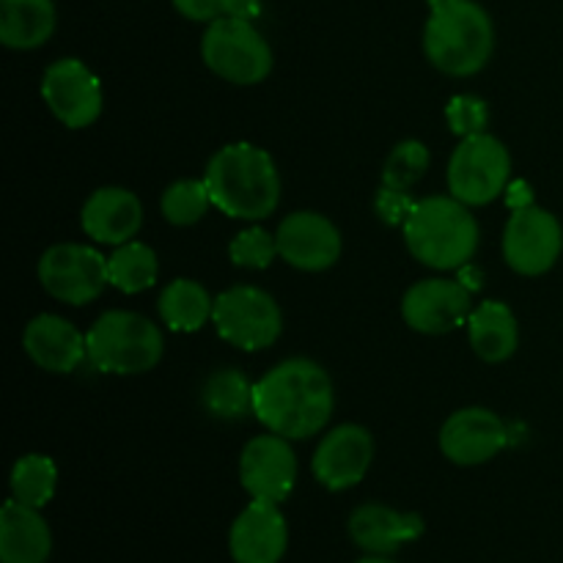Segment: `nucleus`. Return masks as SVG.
I'll list each match as a JSON object with an SVG mask.
<instances>
[{
  "label": "nucleus",
  "mask_w": 563,
  "mask_h": 563,
  "mask_svg": "<svg viewBox=\"0 0 563 563\" xmlns=\"http://www.w3.org/2000/svg\"><path fill=\"white\" fill-rule=\"evenodd\" d=\"M467 339L484 363H504L520 346L515 311L500 300H484L467 317Z\"/></svg>",
  "instance_id": "nucleus-22"
},
{
  "label": "nucleus",
  "mask_w": 563,
  "mask_h": 563,
  "mask_svg": "<svg viewBox=\"0 0 563 563\" xmlns=\"http://www.w3.org/2000/svg\"><path fill=\"white\" fill-rule=\"evenodd\" d=\"M42 99L66 130H86L102 115V82L80 58H60L44 69Z\"/></svg>",
  "instance_id": "nucleus-11"
},
{
  "label": "nucleus",
  "mask_w": 563,
  "mask_h": 563,
  "mask_svg": "<svg viewBox=\"0 0 563 563\" xmlns=\"http://www.w3.org/2000/svg\"><path fill=\"white\" fill-rule=\"evenodd\" d=\"M80 225L99 245H124L143 225V203L126 187H99L80 209Z\"/></svg>",
  "instance_id": "nucleus-18"
},
{
  "label": "nucleus",
  "mask_w": 563,
  "mask_h": 563,
  "mask_svg": "<svg viewBox=\"0 0 563 563\" xmlns=\"http://www.w3.org/2000/svg\"><path fill=\"white\" fill-rule=\"evenodd\" d=\"M229 256L234 267L242 269H267L275 258H280L278 253V240L275 234H267L258 225H251V229L240 231V234L231 240L229 245Z\"/></svg>",
  "instance_id": "nucleus-30"
},
{
  "label": "nucleus",
  "mask_w": 563,
  "mask_h": 563,
  "mask_svg": "<svg viewBox=\"0 0 563 563\" xmlns=\"http://www.w3.org/2000/svg\"><path fill=\"white\" fill-rule=\"evenodd\" d=\"M278 253L289 267L302 273H324L341 258V231L324 214L300 209L280 220L278 231Z\"/></svg>",
  "instance_id": "nucleus-15"
},
{
  "label": "nucleus",
  "mask_w": 563,
  "mask_h": 563,
  "mask_svg": "<svg viewBox=\"0 0 563 563\" xmlns=\"http://www.w3.org/2000/svg\"><path fill=\"white\" fill-rule=\"evenodd\" d=\"M176 11H179L185 20L190 22H214L218 16H223L225 0H170Z\"/></svg>",
  "instance_id": "nucleus-33"
},
{
  "label": "nucleus",
  "mask_w": 563,
  "mask_h": 563,
  "mask_svg": "<svg viewBox=\"0 0 563 563\" xmlns=\"http://www.w3.org/2000/svg\"><path fill=\"white\" fill-rule=\"evenodd\" d=\"M509 443V429L487 407H462L440 429V451L460 467H476L495 460Z\"/></svg>",
  "instance_id": "nucleus-16"
},
{
  "label": "nucleus",
  "mask_w": 563,
  "mask_h": 563,
  "mask_svg": "<svg viewBox=\"0 0 563 563\" xmlns=\"http://www.w3.org/2000/svg\"><path fill=\"white\" fill-rule=\"evenodd\" d=\"M401 231L410 256L440 273L465 267L476 256L482 240L476 214L451 192L416 201V209Z\"/></svg>",
  "instance_id": "nucleus-4"
},
{
  "label": "nucleus",
  "mask_w": 563,
  "mask_h": 563,
  "mask_svg": "<svg viewBox=\"0 0 563 563\" xmlns=\"http://www.w3.org/2000/svg\"><path fill=\"white\" fill-rule=\"evenodd\" d=\"M157 311L174 333H196L212 319L214 297L198 280L176 278L159 291Z\"/></svg>",
  "instance_id": "nucleus-24"
},
{
  "label": "nucleus",
  "mask_w": 563,
  "mask_h": 563,
  "mask_svg": "<svg viewBox=\"0 0 563 563\" xmlns=\"http://www.w3.org/2000/svg\"><path fill=\"white\" fill-rule=\"evenodd\" d=\"M212 324L225 344L242 352H258L280 339L284 313L269 291L240 284L214 297Z\"/></svg>",
  "instance_id": "nucleus-7"
},
{
  "label": "nucleus",
  "mask_w": 563,
  "mask_h": 563,
  "mask_svg": "<svg viewBox=\"0 0 563 563\" xmlns=\"http://www.w3.org/2000/svg\"><path fill=\"white\" fill-rule=\"evenodd\" d=\"M25 355L49 374H71L88 361L86 333L58 313H38L25 324L22 333Z\"/></svg>",
  "instance_id": "nucleus-19"
},
{
  "label": "nucleus",
  "mask_w": 563,
  "mask_h": 563,
  "mask_svg": "<svg viewBox=\"0 0 563 563\" xmlns=\"http://www.w3.org/2000/svg\"><path fill=\"white\" fill-rule=\"evenodd\" d=\"M429 3V9H432V5H438V3H443V0H427Z\"/></svg>",
  "instance_id": "nucleus-36"
},
{
  "label": "nucleus",
  "mask_w": 563,
  "mask_h": 563,
  "mask_svg": "<svg viewBox=\"0 0 563 563\" xmlns=\"http://www.w3.org/2000/svg\"><path fill=\"white\" fill-rule=\"evenodd\" d=\"M201 58L209 71L234 86H256L273 71V47L253 22L218 16L201 36Z\"/></svg>",
  "instance_id": "nucleus-6"
},
{
  "label": "nucleus",
  "mask_w": 563,
  "mask_h": 563,
  "mask_svg": "<svg viewBox=\"0 0 563 563\" xmlns=\"http://www.w3.org/2000/svg\"><path fill=\"white\" fill-rule=\"evenodd\" d=\"M53 533L42 509L5 500L0 509V563H47Z\"/></svg>",
  "instance_id": "nucleus-21"
},
{
  "label": "nucleus",
  "mask_w": 563,
  "mask_h": 563,
  "mask_svg": "<svg viewBox=\"0 0 563 563\" xmlns=\"http://www.w3.org/2000/svg\"><path fill=\"white\" fill-rule=\"evenodd\" d=\"M53 0H0V42L9 49H36L55 33Z\"/></svg>",
  "instance_id": "nucleus-23"
},
{
  "label": "nucleus",
  "mask_w": 563,
  "mask_h": 563,
  "mask_svg": "<svg viewBox=\"0 0 563 563\" xmlns=\"http://www.w3.org/2000/svg\"><path fill=\"white\" fill-rule=\"evenodd\" d=\"M203 181L214 209L234 220L269 218L280 203V174L273 154L256 143H229L209 157Z\"/></svg>",
  "instance_id": "nucleus-2"
},
{
  "label": "nucleus",
  "mask_w": 563,
  "mask_h": 563,
  "mask_svg": "<svg viewBox=\"0 0 563 563\" xmlns=\"http://www.w3.org/2000/svg\"><path fill=\"white\" fill-rule=\"evenodd\" d=\"M355 563H394V561H390L388 555H366V559H361Z\"/></svg>",
  "instance_id": "nucleus-35"
},
{
  "label": "nucleus",
  "mask_w": 563,
  "mask_h": 563,
  "mask_svg": "<svg viewBox=\"0 0 563 563\" xmlns=\"http://www.w3.org/2000/svg\"><path fill=\"white\" fill-rule=\"evenodd\" d=\"M223 16L256 22L262 16V0H225Z\"/></svg>",
  "instance_id": "nucleus-34"
},
{
  "label": "nucleus",
  "mask_w": 563,
  "mask_h": 563,
  "mask_svg": "<svg viewBox=\"0 0 563 563\" xmlns=\"http://www.w3.org/2000/svg\"><path fill=\"white\" fill-rule=\"evenodd\" d=\"M11 498L31 509H44L58 487V467L44 454H25L11 467Z\"/></svg>",
  "instance_id": "nucleus-27"
},
{
  "label": "nucleus",
  "mask_w": 563,
  "mask_h": 563,
  "mask_svg": "<svg viewBox=\"0 0 563 563\" xmlns=\"http://www.w3.org/2000/svg\"><path fill=\"white\" fill-rule=\"evenodd\" d=\"M159 262L152 245L141 240H130L115 247L108 258L110 286L124 295H141L157 284Z\"/></svg>",
  "instance_id": "nucleus-26"
},
{
  "label": "nucleus",
  "mask_w": 563,
  "mask_h": 563,
  "mask_svg": "<svg viewBox=\"0 0 563 563\" xmlns=\"http://www.w3.org/2000/svg\"><path fill=\"white\" fill-rule=\"evenodd\" d=\"M374 462V434L361 423H341L319 440L311 473L330 493H344L366 478Z\"/></svg>",
  "instance_id": "nucleus-14"
},
{
  "label": "nucleus",
  "mask_w": 563,
  "mask_h": 563,
  "mask_svg": "<svg viewBox=\"0 0 563 563\" xmlns=\"http://www.w3.org/2000/svg\"><path fill=\"white\" fill-rule=\"evenodd\" d=\"M333 407L330 374L311 357H289L256 383L253 416L267 432L286 440H308L328 429Z\"/></svg>",
  "instance_id": "nucleus-1"
},
{
  "label": "nucleus",
  "mask_w": 563,
  "mask_h": 563,
  "mask_svg": "<svg viewBox=\"0 0 563 563\" xmlns=\"http://www.w3.org/2000/svg\"><path fill=\"white\" fill-rule=\"evenodd\" d=\"M416 209V198L410 196V190H394V187H379L377 198H374V212L390 229H405L407 218Z\"/></svg>",
  "instance_id": "nucleus-32"
},
{
  "label": "nucleus",
  "mask_w": 563,
  "mask_h": 563,
  "mask_svg": "<svg viewBox=\"0 0 563 563\" xmlns=\"http://www.w3.org/2000/svg\"><path fill=\"white\" fill-rule=\"evenodd\" d=\"M163 330L135 311H104L86 333L88 363L102 374H146L163 361Z\"/></svg>",
  "instance_id": "nucleus-5"
},
{
  "label": "nucleus",
  "mask_w": 563,
  "mask_h": 563,
  "mask_svg": "<svg viewBox=\"0 0 563 563\" xmlns=\"http://www.w3.org/2000/svg\"><path fill=\"white\" fill-rule=\"evenodd\" d=\"M563 253V225L550 209L517 207L504 229V258L517 275L550 273Z\"/></svg>",
  "instance_id": "nucleus-10"
},
{
  "label": "nucleus",
  "mask_w": 563,
  "mask_h": 563,
  "mask_svg": "<svg viewBox=\"0 0 563 563\" xmlns=\"http://www.w3.org/2000/svg\"><path fill=\"white\" fill-rule=\"evenodd\" d=\"M495 53V25L476 0H443L429 9L423 25V55L449 77H473Z\"/></svg>",
  "instance_id": "nucleus-3"
},
{
  "label": "nucleus",
  "mask_w": 563,
  "mask_h": 563,
  "mask_svg": "<svg viewBox=\"0 0 563 563\" xmlns=\"http://www.w3.org/2000/svg\"><path fill=\"white\" fill-rule=\"evenodd\" d=\"M212 207V196H209V187L203 179L174 181V185L165 187L163 198H159V212H163V218L170 225H179V229L201 223Z\"/></svg>",
  "instance_id": "nucleus-28"
},
{
  "label": "nucleus",
  "mask_w": 563,
  "mask_h": 563,
  "mask_svg": "<svg viewBox=\"0 0 563 563\" xmlns=\"http://www.w3.org/2000/svg\"><path fill=\"white\" fill-rule=\"evenodd\" d=\"M240 484L251 500L284 504L297 484V454L291 440L275 432L247 440L240 454Z\"/></svg>",
  "instance_id": "nucleus-12"
},
{
  "label": "nucleus",
  "mask_w": 563,
  "mask_h": 563,
  "mask_svg": "<svg viewBox=\"0 0 563 563\" xmlns=\"http://www.w3.org/2000/svg\"><path fill=\"white\" fill-rule=\"evenodd\" d=\"M286 548H289V526L278 504L251 500L231 522L229 550L234 563H280Z\"/></svg>",
  "instance_id": "nucleus-17"
},
{
  "label": "nucleus",
  "mask_w": 563,
  "mask_h": 563,
  "mask_svg": "<svg viewBox=\"0 0 563 563\" xmlns=\"http://www.w3.org/2000/svg\"><path fill=\"white\" fill-rule=\"evenodd\" d=\"M350 539L368 555H390L423 537V517L385 504H363L350 517Z\"/></svg>",
  "instance_id": "nucleus-20"
},
{
  "label": "nucleus",
  "mask_w": 563,
  "mask_h": 563,
  "mask_svg": "<svg viewBox=\"0 0 563 563\" xmlns=\"http://www.w3.org/2000/svg\"><path fill=\"white\" fill-rule=\"evenodd\" d=\"M473 295L462 280L423 278L401 297V317L407 328L423 335H445L467 324Z\"/></svg>",
  "instance_id": "nucleus-13"
},
{
  "label": "nucleus",
  "mask_w": 563,
  "mask_h": 563,
  "mask_svg": "<svg viewBox=\"0 0 563 563\" xmlns=\"http://www.w3.org/2000/svg\"><path fill=\"white\" fill-rule=\"evenodd\" d=\"M432 154L421 141H401L390 148L383 168V185L394 190H412L427 176Z\"/></svg>",
  "instance_id": "nucleus-29"
},
{
  "label": "nucleus",
  "mask_w": 563,
  "mask_h": 563,
  "mask_svg": "<svg viewBox=\"0 0 563 563\" xmlns=\"http://www.w3.org/2000/svg\"><path fill=\"white\" fill-rule=\"evenodd\" d=\"M511 154L500 137L489 132L462 137L449 159V192L467 207L493 203L509 187Z\"/></svg>",
  "instance_id": "nucleus-8"
},
{
  "label": "nucleus",
  "mask_w": 563,
  "mask_h": 563,
  "mask_svg": "<svg viewBox=\"0 0 563 563\" xmlns=\"http://www.w3.org/2000/svg\"><path fill=\"white\" fill-rule=\"evenodd\" d=\"M36 275L49 297L69 306H86L97 300L110 284L108 256L80 242H60L47 247L38 258Z\"/></svg>",
  "instance_id": "nucleus-9"
},
{
  "label": "nucleus",
  "mask_w": 563,
  "mask_h": 563,
  "mask_svg": "<svg viewBox=\"0 0 563 563\" xmlns=\"http://www.w3.org/2000/svg\"><path fill=\"white\" fill-rule=\"evenodd\" d=\"M445 119H449L451 132L460 135L462 141V137L487 132L489 108L482 97H476V93H456V97H451L449 104H445Z\"/></svg>",
  "instance_id": "nucleus-31"
},
{
  "label": "nucleus",
  "mask_w": 563,
  "mask_h": 563,
  "mask_svg": "<svg viewBox=\"0 0 563 563\" xmlns=\"http://www.w3.org/2000/svg\"><path fill=\"white\" fill-rule=\"evenodd\" d=\"M201 405L218 421H242L256 405V385L234 366L218 368L201 385Z\"/></svg>",
  "instance_id": "nucleus-25"
}]
</instances>
